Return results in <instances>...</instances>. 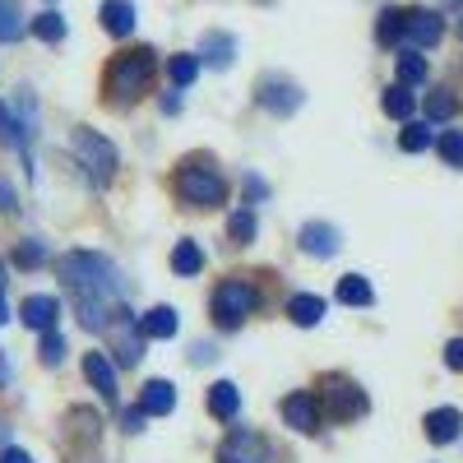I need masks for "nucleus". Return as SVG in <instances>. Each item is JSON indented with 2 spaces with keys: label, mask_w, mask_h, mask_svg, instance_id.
<instances>
[{
  "label": "nucleus",
  "mask_w": 463,
  "mask_h": 463,
  "mask_svg": "<svg viewBox=\"0 0 463 463\" xmlns=\"http://www.w3.org/2000/svg\"><path fill=\"white\" fill-rule=\"evenodd\" d=\"M264 195H269V185H264L260 176H246V200L255 204V200H264Z\"/></svg>",
  "instance_id": "nucleus-41"
},
{
  "label": "nucleus",
  "mask_w": 463,
  "mask_h": 463,
  "mask_svg": "<svg viewBox=\"0 0 463 463\" xmlns=\"http://www.w3.org/2000/svg\"><path fill=\"white\" fill-rule=\"evenodd\" d=\"M37 357H43V366H61L65 362V338L56 329H43V347H37Z\"/></svg>",
  "instance_id": "nucleus-34"
},
{
  "label": "nucleus",
  "mask_w": 463,
  "mask_h": 463,
  "mask_svg": "<svg viewBox=\"0 0 463 463\" xmlns=\"http://www.w3.org/2000/svg\"><path fill=\"white\" fill-rule=\"evenodd\" d=\"M297 241H301L306 255H316V260H329V255L343 250V237H338L334 222H306V227L297 232Z\"/></svg>",
  "instance_id": "nucleus-11"
},
{
  "label": "nucleus",
  "mask_w": 463,
  "mask_h": 463,
  "mask_svg": "<svg viewBox=\"0 0 463 463\" xmlns=\"http://www.w3.org/2000/svg\"><path fill=\"white\" fill-rule=\"evenodd\" d=\"M260 107L274 111V116H292L301 107V89L292 80H283V74H264L260 80Z\"/></svg>",
  "instance_id": "nucleus-9"
},
{
  "label": "nucleus",
  "mask_w": 463,
  "mask_h": 463,
  "mask_svg": "<svg viewBox=\"0 0 463 463\" xmlns=\"http://www.w3.org/2000/svg\"><path fill=\"white\" fill-rule=\"evenodd\" d=\"M227 241H237V246H250L255 241V209L250 204L227 218Z\"/></svg>",
  "instance_id": "nucleus-26"
},
{
  "label": "nucleus",
  "mask_w": 463,
  "mask_h": 463,
  "mask_svg": "<svg viewBox=\"0 0 463 463\" xmlns=\"http://www.w3.org/2000/svg\"><path fill=\"white\" fill-rule=\"evenodd\" d=\"M116 362L121 366H139V357H144V329L135 325V316H130V306H116Z\"/></svg>",
  "instance_id": "nucleus-7"
},
{
  "label": "nucleus",
  "mask_w": 463,
  "mask_h": 463,
  "mask_svg": "<svg viewBox=\"0 0 463 463\" xmlns=\"http://www.w3.org/2000/svg\"><path fill=\"white\" fill-rule=\"evenodd\" d=\"M0 139H5L14 153H28V130H24V121H14V111L5 107V98H0Z\"/></svg>",
  "instance_id": "nucleus-24"
},
{
  "label": "nucleus",
  "mask_w": 463,
  "mask_h": 463,
  "mask_svg": "<svg viewBox=\"0 0 463 463\" xmlns=\"http://www.w3.org/2000/svg\"><path fill=\"white\" fill-rule=\"evenodd\" d=\"M167 74H172V84L176 89H185V84H195L200 80V56H172V65H167Z\"/></svg>",
  "instance_id": "nucleus-28"
},
{
  "label": "nucleus",
  "mask_w": 463,
  "mask_h": 463,
  "mask_svg": "<svg viewBox=\"0 0 463 463\" xmlns=\"http://www.w3.org/2000/svg\"><path fill=\"white\" fill-rule=\"evenodd\" d=\"M209 412L218 417V421H232L241 412V394H237V384L232 380H218L213 390H209Z\"/></svg>",
  "instance_id": "nucleus-20"
},
{
  "label": "nucleus",
  "mask_w": 463,
  "mask_h": 463,
  "mask_svg": "<svg viewBox=\"0 0 463 463\" xmlns=\"http://www.w3.org/2000/svg\"><path fill=\"white\" fill-rule=\"evenodd\" d=\"M325 408L338 421H353V417H366L371 403H366V394L347 375H325Z\"/></svg>",
  "instance_id": "nucleus-6"
},
{
  "label": "nucleus",
  "mask_w": 463,
  "mask_h": 463,
  "mask_svg": "<svg viewBox=\"0 0 463 463\" xmlns=\"http://www.w3.org/2000/svg\"><path fill=\"white\" fill-rule=\"evenodd\" d=\"M288 320L301 325V329H316V325L325 320V301L311 297V292H297V297L288 301Z\"/></svg>",
  "instance_id": "nucleus-18"
},
{
  "label": "nucleus",
  "mask_w": 463,
  "mask_h": 463,
  "mask_svg": "<svg viewBox=\"0 0 463 463\" xmlns=\"http://www.w3.org/2000/svg\"><path fill=\"white\" fill-rule=\"evenodd\" d=\"M200 269H204V250H200L195 241H176V250H172V274L195 279Z\"/></svg>",
  "instance_id": "nucleus-21"
},
{
  "label": "nucleus",
  "mask_w": 463,
  "mask_h": 463,
  "mask_svg": "<svg viewBox=\"0 0 463 463\" xmlns=\"http://www.w3.org/2000/svg\"><path fill=\"white\" fill-rule=\"evenodd\" d=\"M412 111H417V98H412L408 84L384 89V116H394V121H412Z\"/></svg>",
  "instance_id": "nucleus-23"
},
{
  "label": "nucleus",
  "mask_w": 463,
  "mask_h": 463,
  "mask_svg": "<svg viewBox=\"0 0 463 463\" xmlns=\"http://www.w3.org/2000/svg\"><path fill=\"white\" fill-rule=\"evenodd\" d=\"M269 440L255 436V431H232L218 449V463H269Z\"/></svg>",
  "instance_id": "nucleus-8"
},
{
  "label": "nucleus",
  "mask_w": 463,
  "mask_h": 463,
  "mask_svg": "<svg viewBox=\"0 0 463 463\" xmlns=\"http://www.w3.org/2000/svg\"><path fill=\"white\" fill-rule=\"evenodd\" d=\"M84 375H89V384H93L107 403L121 399V390H116V366L107 362V353H89V357H84Z\"/></svg>",
  "instance_id": "nucleus-14"
},
{
  "label": "nucleus",
  "mask_w": 463,
  "mask_h": 463,
  "mask_svg": "<svg viewBox=\"0 0 463 463\" xmlns=\"http://www.w3.org/2000/svg\"><path fill=\"white\" fill-rule=\"evenodd\" d=\"M458 33H463V14H458Z\"/></svg>",
  "instance_id": "nucleus-44"
},
{
  "label": "nucleus",
  "mask_w": 463,
  "mask_h": 463,
  "mask_svg": "<svg viewBox=\"0 0 463 463\" xmlns=\"http://www.w3.org/2000/svg\"><path fill=\"white\" fill-rule=\"evenodd\" d=\"M0 463H33V458H28L19 445H10L5 436H0Z\"/></svg>",
  "instance_id": "nucleus-37"
},
{
  "label": "nucleus",
  "mask_w": 463,
  "mask_h": 463,
  "mask_svg": "<svg viewBox=\"0 0 463 463\" xmlns=\"http://www.w3.org/2000/svg\"><path fill=\"white\" fill-rule=\"evenodd\" d=\"M5 375H10V366H5V353H0V384H5Z\"/></svg>",
  "instance_id": "nucleus-43"
},
{
  "label": "nucleus",
  "mask_w": 463,
  "mask_h": 463,
  "mask_svg": "<svg viewBox=\"0 0 463 463\" xmlns=\"http://www.w3.org/2000/svg\"><path fill=\"white\" fill-rule=\"evenodd\" d=\"M70 148L80 153V167H89V176H93L98 185H107V181L116 176V144L102 139L98 130L80 126V130L70 135Z\"/></svg>",
  "instance_id": "nucleus-5"
},
{
  "label": "nucleus",
  "mask_w": 463,
  "mask_h": 463,
  "mask_svg": "<svg viewBox=\"0 0 463 463\" xmlns=\"http://www.w3.org/2000/svg\"><path fill=\"white\" fill-rule=\"evenodd\" d=\"M427 440L431 445H449V440H458V427H463V417H458V408H436V412H427Z\"/></svg>",
  "instance_id": "nucleus-15"
},
{
  "label": "nucleus",
  "mask_w": 463,
  "mask_h": 463,
  "mask_svg": "<svg viewBox=\"0 0 463 463\" xmlns=\"http://www.w3.org/2000/svg\"><path fill=\"white\" fill-rule=\"evenodd\" d=\"M0 213H19V200H14V185L0 181Z\"/></svg>",
  "instance_id": "nucleus-39"
},
{
  "label": "nucleus",
  "mask_w": 463,
  "mask_h": 463,
  "mask_svg": "<svg viewBox=\"0 0 463 463\" xmlns=\"http://www.w3.org/2000/svg\"><path fill=\"white\" fill-rule=\"evenodd\" d=\"M153 74H158V56H153V47H135V52L116 56L107 65L102 93H107L111 107H130V102H139L153 89Z\"/></svg>",
  "instance_id": "nucleus-2"
},
{
  "label": "nucleus",
  "mask_w": 463,
  "mask_h": 463,
  "mask_svg": "<svg viewBox=\"0 0 463 463\" xmlns=\"http://www.w3.org/2000/svg\"><path fill=\"white\" fill-rule=\"evenodd\" d=\"M144 417H148V412H144V408H126V412H121V427H126V431H130V436H135V431H139V427H144Z\"/></svg>",
  "instance_id": "nucleus-40"
},
{
  "label": "nucleus",
  "mask_w": 463,
  "mask_h": 463,
  "mask_svg": "<svg viewBox=\"0 0 463 463\" xmlns=\"http://www.w3.org/2000/svg\"><path fill=\"white\" fill-rule=\"evenodd\" d=\"M200 65H213V70H227L232 61H237V43H232L227 33H204V43H200Z\"/></svg>",
  "instance_id": "nucleus-16"
},
{
  "label": "nucleus",
  "mask_w": 463,
  "mask_h": 463,
  "mask_svg": "<svg viewBox=\"0 0 463 463\" xmlns=\"http://www.w3.org/2000/svg\"><path fill=\"white\" fill-rule=\"evenodd\" d=\"M255 306H260V288L246 283V279H227L213 288L209 297V316L218 329H241L246 316H255Z\"/></svg>",
  "instance_id": "nucleus-4"
},
{
  "label": "nucleus",
  "mask_w": 463,
  "mask_h": 463,
  "mask_svg": "<svg viewBox=\"0 0 463 463\" xmlns=\"http://www.w3.org/2000/svg\"><path fill=\"white\" fill-rule=\"evenodd\" d=\"M43 260H47V246H43V241H19V246H14V264H19V269H37Z\"/></svg>",
  "instance_id": "nucleus-36"
},
{
  "label": "nucleus",
  "mask_w": 463,
  "mask_h": 463,
  "mask_svg": "<svg viewBox=\"0 0 463 463\" xmlns=\"http://www.w3.org/2000/svg\"><path fill=\"white\" fill-rule=\"evenodd\" d=\"M33 33L43 37V43H65V19H61L56 10H47V14L33 19Z\"/></svg>",
  "instance_id": "nucleus-32"
},
{
  "label": "nucleus",
  "mask_w": 463,
  "mask_h": 463,
  "mask_svg": "<svg viewBox=\"0 0 463 463\" xmlns=\"http://www.w3.org/2000/svg\"><path fill=\"white\" fill-rule=\"evenodd\" d=\"M102 28L111 37H130L135 33V5H130V0H107V5H102Z\"/></svg>",
  "instance_id": "nucleus-19"
},
{
  "label": "nucleus",
  "mask_w": 463,
  "mask_h": 463,
  "mask_svg": "<svg viewBox=\"0 0 463 463\" xmlns=\"http://www.w3.org/2000/svg\"><path fill=\"white\" fill-rule=\"evenodd\" d=\"M56 316H61V301L56 297H47V292H33L24 306H19V320L28 325V329H56Z\"/></svg>",
  "instance_id": "nucleus-13"
},
{
  "label": "nucleus",
  "mask_w": 463,
  "mask_h": 463,
  "mask_svg": "<svg viewBox=\"0 0 463 463\" xmlns=\"http://www.w3.org/2000/svg\"><path fill=\"white\" fill-rule=\"evenodd\" d=\"M139 408L153 412V417H167L176 408V390H172V380H148L144 384V394H139Z\"/></svg>",
  "instance_id": "nucleus-17"
},
{
  "label": "nucleus",
  "mask_w": 463,
  "mask_h": 463,
  "mask_svg": "<svg viewBox=\"0 0 463 463\" xmlns=\"http://www.w3.org/2000/svg\"><path fill=\"white\" fill-rule=\"evenodd\" d=\"M139 329H144V338H172L176 334V311L172 306H153V311L139 320Z\"/></svg>",
  "instance_id": "nucleus-22"
},
{
  "label": "nucleus",
  "mask_w": 463,
  "mask_h": 463,
  "mask_svg": "<svg viewBox=\"0 0 463 463\" xmlns=\"http://www.w3.org/2000/svg\"><path fill=\"white\" fill-rule=\"evenodd\" d=\"M431 126H421V121H408V130L399 135V148L403 153H421V148H431Z\"/></svg>",
  "instance_id": "nucleus-33"
},
{
  "label": "nucleus",
  "mask_w": 463,
  "mask_h": 463,
  "mask_svg": "<svg viewBox=\"0 0 463 463\" xmlns=\"http://www.w3.org/2000/svg\"><path fill=\"white\" fill-rule=\"evenodd\" d=\"M403 19H408V10H384V14H380V24H375L380 47H394V43H399V37H403Z\"/></svg>",
  "instance_id": "nucleus-27"
},
{
  "label": "nucleus",
  "mask_w": 463,
  "mask_h": 463,
  "mask_svg": "<svg viewBox=\"0 0 463 463\" xmlns=\"http://www.w3.org/2000/svg\"><path fill=\"white\" fill-rule=\"evenodd\" d=\"M440 33H445V19L436 14V10H408V19H403V37L421 52V47H436L440 43Z\"/></svg>",
  "instance_id": "nucleus-12"
},
{
  "label": "nucleus",
  "mask_w": 463,
  "mask_h": 463,
  "mask_svg": "<svg viewBox=\"0 0 463 463\" xmlns=\"http://www.w3.org/2000/svg\"><path fill=\"white\" fill-rule=\"evenodd\" d=\"M338 301L343 306H371L375 292H371V283L362 274H347V279H338Z\"/></svg>",
  "instance_id": "nucleus-25"
},
{
  "label": "nucleus",
  "mask_w": 463,
  "mask_h": 463,
  "mask_svg": "<svg viewBox=\"0 0 463 463\" xmlns=\"http://www.w3.org/2000/svg\"><path fill=\"white\" fill-rule=\"evenodd\" d=\"M279 412H283L288 427L301 431V436H316V431H320V417H325V412H320V399L306 394V390H301V394H288Z\"/></svg>",
  "instance_id": "nucleus-10"
},
{
  "label": "nucleus",
  "mask_w": 463,
  "mask_h": 463,
  "mask_svg": "<svg viewBox=\"0 0 463 463\" xmlns=\"http://www.w3.org/2000/svg\"><path fill=\"white\" fill-rule=\"evenodd\" d=\"M454 111H458V98H454L449 89H436V93H427V121H449Z\"/></svg>",
  "instance_id": "nucleus-30"
},
{
  "label": "nucleus",
  "mask_w": 463,
  "mask_h": 463,
  "mask_svg": "<svg viewBox=\"0 0 463 463\" xmlns=\"http://www.w3.org/2000/svg\"><path fill=\"white\" fill-rule=\"evenodd\" d=\"M421 80H427V61H421L417 52H403V56H399V84L417 89Z\"/></svg>",
  "instance_id": "nucleus-31"
},
{
  "label": "nucleus",
  "mask_w": 463,
  "mask_h": 463,
  "mask_svg": "<svg viewBox=\"0 0 463 463\" xmlns=\"http://www.w3.org/2000/svg\"><path fill=\"white\" fill-rule=\"evenodd\" d=\"M436 148H440V158H445L449 167H463V130H445V135L436 139Z\"/></svg>",
  "instance_id": "nucleus-35"
},
{
  "label": "nucleus",
  "mask_w": 463,
  "mask_h": 463,
  "mask_svg": "<svg viewBox=\"0 0 463 463\" xmlns=\"http://www.w3.org/2000/svg\"><path fill=\"white\" fill-rule=\"evenodd\" d=\"M172 190H176V200L185 204H200V209H218L227 204V176L209 163V158H185L172 176Z\"/></svg>",
  "instance_id": "nucleus-3"
},
{
  "label": "nucleus",
  "mask_w": 463,
  "mask_h": 463,
  "mask_svg": "<svg viewBox=\"0 0 463 463\" xmlns=\"http://www.w3.org/2000/svg\"><path fill=\"white\" fill-rule=\"evenodd\" d=\"M19 33H24V14L14 0H0V43H19Z\"/></svg>",
  "instance_id": "nucleus-29"
},
{
  "label": "nucleus",
  "mask_w": 463,
  "mask_h": 463,
  "mask_svg": "<svg viewBox=\"0 0 463 463\" xmlns=\"http://www.w3.org/2000/svg\"><path fill=\"white\" fill-rule=\"evenodd\" d=\"M10 320V301H5V260H0V325Z\"/></svg>",
  "instance_id": "nucleus-42"
},
{
  "label": "nucleus",
  "mask_w": 463,
  "mask_h": 463,
  "mask_svg": "<svg viewBox=\"0 0 463 463\" xmlns=\"http://www.w3.org/2000/svg\"><path fill=\"white\" fill-rule=\"evenodd\" d=\"M56 274H61L65 292L74 297L80 325L84 329H107L116 306H121V269L98 250H70V255H61Z\"/></svg>",
  "instance_id": "nucleus-1"
},
{
  "label": "nucleus",
  "mask_w": 463,
  "mask_h": 463,
  "mask_svg": "<svg viewBox=\"0 0 463 463\" xmlns=\"http://www.w3.org/2000/svg\"><path fill=\"white\" fill-rule=\"evenodd\" d=\"M445 366H449V371H463V338H449V347H445Z\"/></svg>",
  "instance_id": "nucleus-38"
}]
</instances>
